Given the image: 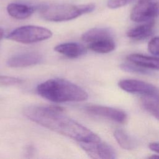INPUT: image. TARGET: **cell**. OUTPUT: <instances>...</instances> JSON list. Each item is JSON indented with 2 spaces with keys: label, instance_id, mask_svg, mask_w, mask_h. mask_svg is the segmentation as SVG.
Returning <instances> with one entry per match:
<instances>
[{
  "label": "cell",
  "instance_id": "cell-1",
  "mask_svg": "<svg viewBox=\"0 0 159 159\" xmlns=\"http://www.w3.org/2000/svg\"><path fill=\"white\" fill-rule=\"evenodd\" d=\"M24 114L32 121L78 142L101 140L91 130L66 116L59 107L29 106L24 109Z\"/></svg>",
  "mask_w": 159,
  "mask_h": 159
},
{
  "label": "cell",
  "instance_id": "cell-2",
  "mask_svg": "<svg viewBox=\"0 0 159 159\" xmlns=\"http://www.w3.org/2000/svg\"><path fill=\"white\" fill-rule=\"evenodd\" d=\"M36 92L43 98L54 102L83 101L88 98V93L82 88L60 78L41 83L37 86Z\"/></svg>",
  "mask_w": 159,
  "mask_h": 159
},
{
  "label": "cell",
  "instance_id": "cell-3",
  "mask_svg": "<svg viewBox=\"0 0 159 159\" xmlns=\"http://www.w3.org/2000/svg\"><path fill=\"white\" fill-rule=\"evenodd\" d=\"M95 8L96 6L93 3L84 4L53 3L39 4L37 10L41 17L46 20L63 22L92 12Z\"/></svg>",
  "mask_w": 159,
  "mask_h": 159
},
{
  "label": "cell",
  "instance_id": "cell-4",
  "mask_svg": "<svg viewBox=\"0 0 159 159\" xmlns=\"http://www.w3.org/2000/svg\"><path fill=\"white\" fill-rule=\"evenodd\" d=\"M52 36L49 29L36 25H24L11 31L7 39L22 43H32L45 40Z\"/></svg>",
  "mask_w": 159,
  "mask_h": 159
},
{
  "label": "cell",
  "instance_id": "cell-5",
  "mask_svg": "<svg viewBox=\"0 0 159 159\" xmlns=\"http://www.w3.org/2000/svg\"><path fill=\"white\" fill-rule=\"evenodd\" d=\"M159 17V0H139L133 7L130 19L135 22H145Z\"/></svg>",
  "mask_w": 159,
  "mask_h": 159
},
{
  "label": "cell",
  "instance_id": "cell-6",
  "mask_svg": "<svg viewBox=\"0 0 159 159\" xmlns=\"http://www.w3.org/2000/svg\"><path fill=\"white\" fill-rule=\"evenodd\" d=\"M119 86L124 91L134 94H141L143 96L159 98V90L154 85L138 80L127 79L120 80Z\"/></svg>",
  "mask_w": 159,
  "mask_h": 159
},
{
  "label": "cell",
  "instance_id": "cell-7",
  "mask_svg": "<svg viewBox=\"0 0 159 159\" xmlns=\"http://www.w3.org/2000/svg\"><path fill=\"white\" fill-rule=\"evenodd\" d=\"M88 155L94 159H114L116 153L114 148L101 140L94 142H78Z\"/></svg>",
  "mask_w": 159,
  "mask_h": 159
},
{
  "label": "cell",
  "instance_id": "cell-8",
  "mask_svg": "<svg viewBox=\"0 0 159 159\" xmlns=\"http://www.w3.org/2000/svg\"><path fill=\"white\" fill-rule=\"evenodd\" d=\"M85 111L91 114L107 118L117 123H125L127 114L122 110L101 105H89L84 107Z\"/></svg>",
  "mask_w": 159,
  "mask_h": 159
},
{
  "label": "cell",
  "instance_id": "cell-9",
  "mask_svg": "<svg viewBox=\"0 0 159 159\" xmlns=\"http://www.w3.org/2000/svg\"><path fill=\"white\" fill-rule=\"evenodd\" d=\"M42 60V57L40 54L30 52L12 57L7 60V65L10 67L22 68L39 64Z\"/></svg>",
  "mask_w": 159,
  "mask_h": 159
},
{
  "label": "cell",
  "instance_id": "cell-10",
  "mask_svg": "<svg viewBox=\"0 0 159 159\" xmlns=\"http://www.w3.org/2000/svg\"><path fill=\"white\" fill-rule=\"evenodd\" d=\"M39 4L32 5L24 2H11L7 6V12L12 17L22 20L29 17L38 9Z\"/></svg>",
  "mask_w": 159,
  "mask_h": 159
},
{
  "label": "cell",
  "instance_id": "cell-11",
  "mask_svg": "<svg viewBox=\"0 0 159 159\" xmlns=\"http://www.w3.org/2000/svg\"><path fill=\"white\" fill-rule=\"evenodd\" d=\"M55 51L70 58H76L86 52V48L80 43L68 42L59 44L55 47Z\"/></svg>",
  "mask_w": 159,
  "mask_h": 159
},
{
  "label": "cell",
  "instance_id": "cell-12",
  "mask_svg": "<svg viewBox=\"0 0 159 159\" xmlns=\"http://www.w3.org/2000/svg\"><path fill=\"white\" fill-rule=\"evenodd\" d=\"M131 63L146 69L159 70V57L148 56L140 53H132L127 56Z\"/></svg>",
  "mask_w": 159,
  "mask_h": 159
},
{
  "label": "cell",
  "instance_id": "cell-13",
  "mask_svg": "<svg viewBox=\"0 0 159 159\" xmlns=\"http://www.w3.org/2000/svg\"><path fill=\"white\" fill-rule=\"evenodd\" d=\"M154 26V20L143 22V24L130 29L127 32V35L129 38L136 40L145 39L153 34Z\"/></svg>",
  "mask_w": 159,
  "mask_h": 159
},
{
  "label": "cell",
  "instance_id": "cell-14",
  "mask_svg": "<svg viewBox=\"0 0 159 159\" xmlns=\"http://www.w3.org/2000/svg\"><path fill=\"white\" fill-rule=\"evenodd\" d=\"M108 38H113V33L110 29L106 27H95L91 29L84 32L81 37L82 40L88 43Z\"/></svg>",
  "mask_w": 159,
  "mask_h": 159
},
{
  "label": "cell",
  "instance_id": "cell-15",
  "mask_svg": "<svg viewBox=\"0 0 159 159\" xmlns=\"http://www.w3.org/2000/svg\"><path fill=\"white\" fill-rule=\"evenodd\" d=\"M116 43L113 38L104 39L88 43V48L99 53H107L113 51Z\"/></svg>",
  "mask_w": 159,
  "mask_h": 159
},
{
  "label": "cell",
  "instance_id": "cell-16",
  "mask_svg": "<svg viewBox=\"0 0 159 159\" xmlns=\"http://www.w3.org/2000/svg\"><path fill=\"white\" fill-rule=\"evenodd\" d=\"M114 137L117 143L125 150H132L135 148V142L133 139L124 130L116 129L114 132Z\"/></svg>",
  "mask_w": 159,
  "mask_h": 159
},
{
  "label": "cell",
  "instance_id": "cell-17",
  "mask_svg": "<svg viewBox=\"0 0 159 159\" xmlns=\"http://www.w3.org/2000/svg\"><path fill=\"white\" fill-rule=\"evenodd\" d=\"M120 68L125 71L132 73H137L141 75H148L150 73V72L148 71L146 68L141 67L131 62L130 63H122L120 65Z\"/></svg>",
  "mask_w": 159,
  "mask_h": 159
},
{
  "label": "cell",
  "instance_id": "cell-18",
  "mask_svg": "<svg viewBox=\"0 0 159 159\" xmlns=\"http://www.w3.org/2000/svg\"><path fill=\"white\" fill-rule=\"evenodd\" d=\"M22 83H23V81L21 79L7 76H0L1 86H13L20 84Z\"/></svg>",
  "mask_w": 159,
  "mask_h": 159
},
{
  "label": "cell",
  "instance_id": "cell-19",
  "mask_svg": "<svg viewBox=\"0 0 159 159\" xmlns=\"http://www.w3.org/2000/svg\"><path fill=\"white\" fill-rule=\"evenodd\" d=\"M135 0H107V6L110 9H117L129 4Z\"/></svg>",
  "mask_w": 159,
  "mask_h": 159
},
{
  "label": "cell",
  "instance_id": "cell-20",
  "mask_svg": "<svg viewBox=\"0 0 159 159\" xmlns=\"http://www.w3.org/2000/svg\"><path fill=\"white\" fill-rule=\"evenodd\" d=\"M148 50L155 56H159V37H153L148 44Z\"/></svg>",
  "mask_w": 159,
  "mask_h": 159
},
{
  "label": "cell",
  "instance_id": "cell-21",
  "mask_svg": "<svg viewBox=\"0 0 159 159\" xmlns=\"http://www.w3.org/2000/svg\"><path fill=\"white\" fill-rule=\"evenodd\" d=\"M148 147L152 151L159 154V142H151L149 143Z\"/></svg>",
  "mask_w": 159,
  "mask_h": 159
},
{
  "label": "cell",
  "instance_id": "cell-22",
  "mask_svg": "<svg viewBox=\"0 0 159 159\" xmlns=\"http://www.w3.org/2000/svg\"><path fill=\"white\" fill-rule=\"evenodd\" d=\"M150 112L152 113L156 118H157L159 120V107L153 109Z\"/></svg>",
  "mask_w": 159,
  "mask_h": 159
},
{
  "label": "cell",
  "instance_id": "cell-23",
  "mask_svg": "<svg viewBox=\"0 0 159 159\" xmlns=\"http://www.w3.org/2000/svg\"><path fill=\"white\" fill-rule=\"evenodd\" d=\"M3 35H4V31L2 29L0 28V40L2 38Z\"/></svg>",
  "mask_w": 159,
  "mask_h": 159
},
{
  "label": "cell",
  "instance_id": "cell-24",
  "mask_svg": "<svg viewBox=\"0 0 159 159\" xmlns=\"http://www.w3.org/2000/svg\"><path fill=\"white\" fill-rule=\"evenodd\" d=\"M148 158H159V154H158V155H153L149 157Z\"/></svg>",
  "mask_w": 159,
  "mask_h": 159
}]
</instances>
